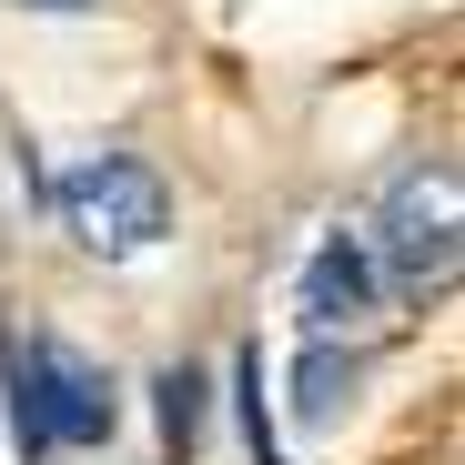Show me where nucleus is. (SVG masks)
<instances>
[{"label":"nucleus","mask_w":465,"mask_h":465,"mask_svg":"<svg viewBox=\"0 0 465 465\" xmlns=\"http://www.w3.org/2000/svg\"><path fill=\"white\" fill-rule=\"evenodd\" d=\"M0 374H11V445L21 455H61V445H102L112 435V374L82 364L71 344L31 334L0 354Z\"/></svg>","instance_id":"nucleus-1"},{"label":"nucleus","mask_w":465,"mask_h":465,"mask_svg":"<svg viewBox=\"0 0 465 465\" xmlns=\"http://www.w3.org/2000/svg\"><path fill=\"white\" fill-rule=\"evenodd\" d=\"M364 253H374L384 283L445 293L455 263H465V183H455V163L395 173V193H384V213H374V232H364Z\"/></svg>","instance_id":"nucleus-2"},{"label":"nucleus","mask_w":465,"mask_h":465,"mask_svg":"<svg viewBox=\"0 0 465 465\" xmlns=\"http://www.w3.org/2000/svg\"><path fill=\"white\" fill-rule=\"evenodd\" d=\"M51 213H61V232H71L92 263H132V253H152V243L173 232V193H163V173L132 163V152H92L82 173H61Z\"/></svg>","instance_id":"nucleus-3"},{"label":"nucleus","mask_w":465,"mask_h":465,"mask_svg":"<svg viewBox=\"0 0 465 465\" xmlns=\"http://www.w3.org/2000/svg\"><path fill=\"white\" fill-rule=\"evenodd\" d=\"M293 314H303V334H314V344L364 334V324L384 314V273H374V253H364V232H324V243L303 253Z\"/></svg>","instance_id":"nucleus-4"},{"label":"nucleus","mask_w":465,"mask_h":465,"mask_svg":"<svg viewBox=\"0 0 465 465\" xmlns=\"http://www.w3.org/2000/svg\"><path fill=\"white\" fill-rule=\"evenodd\" d=\"M354 384H364V354L314 344V354H303V374H293V415H303V425H334V415L354 405Z\"/></svg>","instance_id":"nucleus-5"},{"label":"nucleus","mask_w":465,"mask_h":465,"mask_svg":"<svg viewBox=\"0 0 465 465\" xmlns=\"http://www.w3.org/2000/svg\"><path fill=\"white\" fill-rule=\"evenodd\" d=\"M152 395H163V455H173V465H193V455H203V374H193V364H173Z\"/></svg>","instance_id":"nucleus-6"},{"label":"nucleus","mask_w":465,"mask_h":465,"mask_svg":"<svg viewBox=\"0 0 465 465\" xmlns=\"http://www.w3.org/2000/svg\"><path fill=\"white\" fill-rule=\"evenodd\" d=\"M243 425H253V455L273 465V415H263V354H243Z\"/></svg>","instance_id":"nucleus-7"},{"label":"nucleus","mask_w":465,"mask_h":465,"mask_svg":"<svg viewBox=\"0 0 465 465\" xmlns=\"http://www.w3.org/2000/svg\"><path fill=\"white\" fill-rule=\"evenodd\" d=\"M31 11H92V0H31Z\"/></svg>","instance_id":"nucleus-8"}]
</instances>
